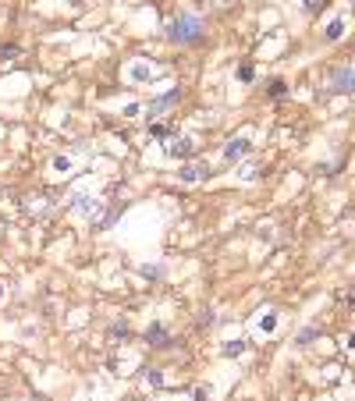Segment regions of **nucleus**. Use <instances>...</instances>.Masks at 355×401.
<instances>
[{"instance_id":"1","label":"nucleus","mask_w":355,"mask_h":401,"mask_svg":"<svg viewBox=\"0 0 355 401\" xmlns=\"http://www.w3.org/2000/svg\"><path fill=\"white\" fill-rule=\"evenodd\" d=\"M203 36H206V25H203V18H195V15H178L167 25V39L178 43V47H192V43H199Z\"/></svg>"},{"instance_id":"2","label":"nucleus","mask_w":355,"mask_h":401,"mask_svg":"<svg viewBox=\"0 0 355 401\" xmlns=\"http://www.w3.org/2000/svg\"><path fill=\"white\" fill-rule=\"evenodd\" d=\"M252 153V139L249 135H238V139H231L227 146H224V164H234V160H242V156H249Z\"/></svg>"},{"instance_id":"3","label":"nucleus","mask_w":355,"mask_h":401,"mask_svg":"<svg viewBox=\"0 0 355 401\" xmlns=\"http://www.w3.org/2000/svg\"><path fill=\"white\" fill-rule=\"evenodd\" d=\"M210 178V167L206 164H185L181 171H178V181L181 185H199V181H206Z\"/></svg>"},{"instance_id":"4","label":"nucleus","mask_w":355,"mask_h":401,"mask_svg":"<svg viewBox=\"0 0 355 401\" xmlns=\"http://www.w3.org/2000/svg\"><path fill=\"white\" fill-rule=\"evenodd\" d=\"M351 89H355V71H351V68L334 71V78H330V93H351Z\"/></svg>"},{"instance_id":"5","label":"nucleus","mask_w":355,"mask_h":401,"mask_svg":"<svg viewBox=\"0 0 355 401\" xmlns=\"http://www.w3.org/2000/svg\"><path fill=\"white\" fill-rule=\"evenodd\" d=\"M146 341H149L153 348H167V344H171V334H167L160 323H153V327L146 330Z\"/></svg>"},{"instance_id":"6","label":"nucleus","mask_w":355,"mask_h":401,"mask_svg":"<svg viewBox=\"0 0 355 401\" xmlns=\"http://www.w3.org/2000/svg\"><path fill=\"white\" fill-rule=\"evenodd\" d=\"M167 153L178 156V160H188V156L195 153V142H192V139H178L174 146H167Z\"/></svg>"},{"instance_id":"7","label":"nucleus","mask_w":355,"mask_h":401,"mask_svg":"<svg viewBox=\"0 0 355 401\" xmlns=\"http://www.w3.org/2000/svg\"><path fill=\"white\" fill-rule=\"evenodd\" d=\"M178 96H181L178 89H171V93H164L160 100H153V107H149V114H160V110H167L171 103H178Z\"/></svg>"},{"instance_id":"8","label":"nucleus","mask_w":355,"mask_h":401,"mask_svg":"<svg viewBox=\"0 0 355 401\" xmlns=\"http://www.w3.org/2000/svg\"><path fill=\"white\" fill-rule=\"evenodd\" d=\"M266 93H270V96H273V100H281V96H284V93H288V86H284V82H281V78H273V82H270V89H266Z\"/></svg>"},{"instance_id":"9","label":"nucleus","mask_w":355,"mask_h":401,"mask_svg":"<svg viewBox=\"0 0 355 401\" xmlns=\"http://www.w3.org/2000/svg\"><path fill=\"white\" fill-rule=\"evenodd\" d=\"M341 36H344V22H330L327 25V39L334 43V39H341Z\"/></svg>"},{"instance_id":"10","label":"nucleus","mask_w":355,"mask_h":401,"mask_svg":"<svg viewBox=\"0 0 355 401\" xmlns=\"http://www.w3.org/2000/svg\"><path fill=\"white\" fill-rule=\"evenodd\" d=\"M149 135L153 139H171V128L167 125H149Z\"/></svg>"},{"instance_id":"11","label":"nucleus","mask_w":355,"mask_h":401,"mask_svg":"<svg viewBox=\"0 0 355 401\" xmlns=\"http://www.w3.org/2000/svg\"><path fill=\"white\" fill-rule=\"evenodd\" d=\"M238 78H242V82H252V68L242 64V68H238Z\"/></svg>"},{"instance_id":"12","label":"nucleus","mask_w":355,"mask_h":401,"mask_svg":"<svg viewBox=\"0 0 355 401\" xmlns=\"http://www.w3.org/2000/svg\"><path fill=\"white\" fill-rule=\"evenodd\" d=\"M224 351H227V355H238V351H242V341H231V344H227Z\"/></svg>"},{"instance_id":"13","label":"nucleus","mask_w":355,"mask_h":401,"mask_svg":"<svg viewBox=\"0 0 355 401\" xmlns=\"http://www.w3.org/2000/svg\"><path fill=\"white\" fill-rule=\"evenodd\" d=\"M302 8H305V11H316V8H320V0H305Z\"/></svg>"},{"instance_id":"14","label":"nucleus","mask_w":355,"mask_h":401,"mask_svg":"<svg viewBox=\"0 0 355 401\" xmlns=\"http://www.w3.org/2000/svg\"><path fill=\"white\" fill-rule=\"evenodd\" d=\"M348 302H355V291H351V295H348Z\"/></svg>"}]
</instances>
